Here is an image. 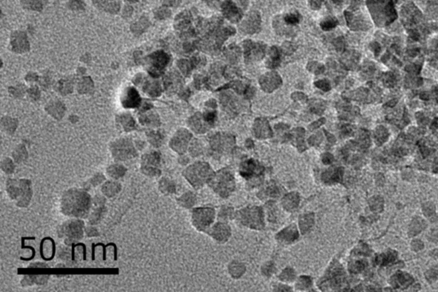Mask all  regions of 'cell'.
<instances>
[{
  "label": "cell",
  "mask_w": 438,
  "mask_h": 292,
  "mask_svg": "<svg viewBox=\"0 0 438 292\" xmlns=\"http://www.w3.org/2000/svg\"><path fill=\"white\" fill-rule=\"evenodd\" d=\"M18 122L16 118H11V117H3L1 119V126L5 132L7 134H13L17 129Z\"/></svg>",
  "instance_id": "obj_19"
},
{
  "label": "cell",
  "mask_w": 438,
  "mask_h": 292,
  "mask_svg": "<svg viewBox=\"0 0 438 292\" xmlns=\"http://www.w3.org/2000/svg\"><path fill=\"white\" fill-rule=\"evenodd\" d=\"M127 171L128 170L123 164L117 162V163L109 165L106 167V177H109L110 179L118 181L125 176Z\"/></svg>",
  "instance_id": "obj_15"
},
{
  "label": "cell",
  "mask_w": 438,
  "mask_h": 292,
  "mask_svg": "<svg viewBox=\"0 0 438 292\" xmlns=\"http://www.w3.org/2000/svg\"><path fill=\"white\" fill-rule=\"evenodd\" d=\"M424 212L425 215H431L434 214V207L430 204L429 206H424Z\"/></svg>",
  "instance_id": "obj_38"
},
{
  "label": "cell",
  "mask_w": 438,
  "mask_h": 292,
  "mask_svg": "<svg viewBox=\"0 0 438 292\" xmlns=\"http://www.w3.org/2000/svg\"><path fill=\"white\" fill-rule=\"evenodd\" d=\"M46 267H49L47 265L39 263V262L31 265L29 267L31 269L30 273L24 276V278L22 280V285L26 287L34 285V284L37 285L45 284L50 277L49 273L44 271Z\"/></svg>",
  "instance_id": "obj_7"
},
{
  "label": "cell",
  "mask_w": 438,
  "mask_h": 292,
  "mask_svg": "<svg viewBox=\"0 0 438 292\" xmlns=\"http://www.w3.org/2000/svg\"><path fill=\"white\" fill-rule=\"evenodd\" d=\"M309 66H312L310 71L315 72L316 74L322 73L324 70V67L322 65H318V63H310Z\"/></svg>",
  "instance_id": "obj_36"
},
{
  "label": "cell",
  "mask_w": 438,
  "mask_h": 292,
  "mask_svg": "<svg viewBox=\"0 0 438 292\" xmlns=\"http://www.w3.org/2000/svg\"><path fill=\"white\" fill-rule=\"evenodd\" d=\"M193 197L191 194H185L182 197H180L178 199V203L180 205L184 207V208H189L193 205Z\"/></svg>",
  "instance_id": "obj_29"
},
{
  "label": "cell",
  "mask_w": 438,
  "mask_h": 292,
  "mask_svg": "<svg viewBox=\"0 0 438 292\" xmlns=\"http://www.w3.org/2000/svg\"><path fill=\"white\" fill-rule=\"evenodd\" d=\"M85 223L81 219L70 218L58 228V235L64 239L67 246L72 245L83 238L85 235Z\"/></svg>",
  "instance_id": "obj_4"
},
{
  "label": "cell",
  "mask_w": 438,
  "mask_h": 292,
  "mask_svg": "<svg viewBox=\"0 0 438 292\" xmlns=\"http://www.w3.org/2000/svg\"><path fill=\"white\" fill-rule=\"evenodd\" d=\"M134 1H135V0H134Z\"/></svg>",
  "instance_id": "obj_41"
},
{
  "label": "cell",
  "mask_w": 438,
  "mask_h": 292,
  "mask_svg": "<svg viewBox=\"0 0 438 292\" xmlns=\"http://www.w3.org/2000/svg\"><path fill=\"white\" fill-rule=\"evenodd\" d=\"M387 136H388L387 130L384 128L380 127L379 129H377V132H376L377 140L380 141V142H382V141H384L387 139Z\"/></svg>",
  "instance_id": "obj_31"
},
{
  "label": "cell",
  "mask_w": 438,
  "mask_h": 292,
  "mask_svg": "<svg viewBox=\"0 0 438 292\" xmlns=\"http://www.w3.org/2000/svg\"><path fill=\"white\" fill-rule=\"evenodd\" d=\"M430 276V279H432L433 277H435V278H438V269L437 268H434V269L430 270L429 273H427V275Z\"/></svg>",
  "instance_id": "obj_39"
},
{
  "label": "cell",
  "mask_w": 438,
  "mask_h": 292,
  "mask_svg": "<svg viewBox=\"0 0 438 292\" xmlns=\"http://www.w3.org/2000/svg\"><path fill=\"white\" fill-rule=\"evenodd\" d=\"M281 83H282V81H281L279 75L275 73V72H269V73L265 74V76H263L260 79V85H261L263 89L266 90L268 92H271L272 90L279 87Z\"/></svg>",
  "instance_id": "obj_12"
},
{
  "label": "cell",
  "mask_w": 438,
  "mask_h": 292,
  "mask_svg": "<svg viewBox=\"0 0 438 292\" xmlns=\"http://www.w3.org/2000/svg\"><path fill=\"white\" fill-rule=\"evenodd\" d=\"M240 49L236 45H229V47L227 48L225 51V56L227 59H229L230 62H236L238 59L240 58Z\"/></svg>",
  "instance_id": "obj_26"
},
{
  "label": "cell",
  "mask_w": 438,
  "mask_h": 292,
  "mask_svg": "<svg viewBox=\"0 0 438 292\" xmlns=\"http://www.w3.org/2000/svg\"><path fill=\"white\" fill-rule=\"evenodd\" d=\"M139 121L140 124L143 126H147L148 128L155 129L160 125V118H159V114L154 113L153 111H147L140 114L139 117Z\"/></svg>",
  "instance_id": "obj_13"
},
{
  "label": "cell",
  "mask_w": 438,
  "mask_h": 292,
  "mask_svg": "<svg viewBox=\"0 0 438 292\" xmlns=\"http://www.w3.org/2000/svg\"><path fill=\"white\" fill-rule=\"evenodd\" d=\"M336 24H337V22L335 19H328L321 23V27L324 30H329V29L335 28Z\"/></svg>",
  "instance_id": "obj_32"
},
{
  "label": "cell",
  "mask_w": 438,
  "mask_h": 292,
  "mask_svg": "<svg viewBox=\"0 0 438 292\" xmlns=\"http://www.w3.org/2000/svg\"><path fill=\"white\" fill-rule=\"evenodd\" d=\"M168 56L164 53H156L151 57V64L153 67L156 70H160L167 65Z\"/></svg>",
  "instance_id": "obj_22"
},
{
  "label": "cell",
  "mask_w": 438,
  "mask_h": 292,
  "mask_svg": "<svg viewBox=\"0 0 438 292\" xmlns=\"http://www.w3.org/2000/svg\"><path fill=\"white\" fill-rule=\"evenodd\" d=\"M356 62H357V58L355 56V54L347 53V54H344V58H343V63L345 66L348 68H353L356 65L355 64Z\"/></svg>",
  "instance_id": "obj_28"
},
{
  "label": "cell",
  "mask_w": 438,
  "mask_h": 292,
  "mask_svg": "<svg viewBox=\"0 0 438 292\" xmlns=\"http://www.w3.org/2000/svg\"><path fill=\"white\" fill-rule=\"evenodd\" d=\"M117 126L119 127L123 131L129 132L136 127V122L134 118L129 113H122L117 116L116 118Z\"/></svg>",
  "instance_id": "obj_14"
},
{
  "label": "cell",
  "mask_w": 438,
  "mask_h": 292,
  "mask_svg": "<svg viewBox=\"0 0 438 292\" xmlns=\"http://www.w3.org/2000/svg\"><path fill=\"white\" fill-rule=\"evenodd\" d=\"M158 188H159L160 193H162L165 196H169V194H172L175 193L176 185L173 183V181L169 179L168 177H162L159 179Z\"/></svg>",
  "instance_id": "obj_17"
},
{
  "label": "cell",
  "mask_w": 438,
  "mask_h": 292,
  "mask_svg": "<svg viewBox=\"0 0 438 292\" xmlns=\"http://www.w3.org/2000/svg\"><path fill=\"white\" fill-rule=\"evenodd\" d=\"M424 225H425V224L420 219H418V221H414L412 226H411V230H412L413 235L419 233V231L424 228Z\"/></svg>",
  "instance_id": "obj_30"
},
{
  "label": "cell",
  "mask_w": 438,
  "mask_h": 292,
  "mask_svg": "<svg viewBox=\"0 0 438 292\" xmlns=\"http://www.w3.org/2000/svg\"><path fill=\"white\" fill-rule=\"evenodd\" d=\"M85 235L87 237H93V236H99V231L95 226L91 225L90 226H87L85 228Z\"/></svg>",
  "instance_id": "obj_33"
},
{
  "label": "cell",
  "mask_w": 438,
  "mask_h": 292,
  "mask_svg": "<svg viewBox=\"0 0 438 292\" xmlns=\"http://www.w3.org/2000/svg\"><path fill=\"white\" fill-rule=\"evenodd\" d=\"M368 6L374 21L378 25H387L397 17L391 0H369Z\"/></svg>",
  "instance_id": "obj_3"
},
{
  "label": "cell",
  "mask_w": 438,
  "mask_h": 292,
  "mask_svg": "<svg viewBox=\"0 0 438 292\" xmlns=\"http://www.w3.org/2000/svg\"><path fill=\"white\" fill-rule=\"evenodd\" d=\"M285 22L287 24H296V23H298L299 18L296 15H287V17H285Z\"/></svg>",
  "instance_id": "obj_37"
},
{
  "label": "cell",
  "mask_w": 438,
  "mask_h": 292,
  "mask_svg": "<svg viewBox=\"0 0 438 292\" xmlns=\"http://www.w3.org/2000/svg\"><path fill=\"white\" fill-rule=\"evenodd\" d=\"M161 155L152 150L142 155L140 160V171L145 177L158 178L161 176Z\"/></svg>",
  "instance_id": "obj_6"
},
{
  "label": "cell",
  "mask_w": 438,
  "mask_h": 292,
  "mask_svg": "<svg viewBox=\"0 0 438 292\" xmlns=\"http://www.w3.org/2000/svg\"><path fill=\"white\" fill-rule=\"evenodd\" d=\"M45 111L53 118L61 119L64 118L65 114V105L63 104V102H58V101L51 102L46 105Z\"/></svg>",
  "instance_id": "obj_16"
},
{
  "label": "cell",
  "mask_w": 438,
  "mask_h": 292,
  "mask_svg": "<svg viewBox=\"0 0 438 292\" xmlns=\"http://www.w3.org/2000/svg\"><path fill=\"white\" fill-rule=\"evenodd\" d=\"M93 204L87 191L78 188H69L60 198V211L72 219H86L89 216Z\"/></svg>",
  "instance_id": "obj_1"
},
{
  "label": "cell",
  "mask_w": 438,
  "mask_h": 292,
  "mask_svg": "<svg viewBox=\"0 0 438 292\" xmlns=\"http://www.w3.org/2000/svg\"><path fill=\"white\" fill-rule=\"evenodd\" d=\"M138 149L131 139L119 138L110 144V152L117 162H126L134 160L138 155Z\"/></svg>",
  "instance_id": "obj_5"
},
{
  "label": "cell",
  "mask_w": 438,
  "mask_h": 292,
  "mask_svg": "<svg viewBox=\"0 0 438 292\" xmlns=\"http://www.w3.org/2000/svg\"><path fill=\"white\" fill-rule=\"evenodd\" d=\"M122 190V184L117 180H106L101 185V193L104 197L108 199H112L120 194Z\"/></svg>",
  "instance_id": "obj_11"
},
{
  "label": "cell",
  "mask_w": 438,
  "mask_h": 292,
  "mask_svg": "<svg viewBox=\"0 0 438 292\" xmlns=\"http://www.w3.org/2000/svg\"><path fill=\"white\" fill-rule=\"evenodd\" d=\"M98 207L94 210L91 212L89 214L88 222L90 225H95L101 222V219H103L104 215L106 214V209L105 205H97Z\"/></svg>",
  "instance_id": "obj_18"
},
{
  "label": "cell",
  "mask_w": 438,
  "mask_h": 292,
  "mask_svg": "<svg viewBox=\"0 0 438 292\" xmlns=\"http://www.w3.org/2000/svg\"><path fill=\"white\" fill-rule=\"evenodd\" d=\"M28 154L25 146L21 144L16 148L12 152V159L16 164H22L28 160Z\"/></svg>",
  "instance_id": "obj_20"
},
{
  "label": "cell",
  "mask_w": 438,
  "mask_h": 292,
  "mask_svg": "<svg viewBox=\"0 0 438 292\" xmlns=\"http://www.w3.org/2000/svg\"><path fill=\"white\" fill-rule=\"evenodd\" d=\"M315 86L318 88H320V89L323 90V91H329L330 89V85H329V82L326 80H320V81H318V82H315Z\"/></svg>",
  "instance_id": "obj_34"
},
{
  "label": "cell",
  "mask_w": 438,
  "mask_h": 292,
  "mask_svg": "<svg viewBox=\"0 0 438 292\" xmlns=\"http://www.w3.org/2000/svg\"><path fill=\"white\" fill-rule=\"evenodd\" d=\"M147 138L148 142L154 148H159L162 145L163 140H164V136L161 131L156 129H151L149 132L147 133Z\"/></svg>",
  "instance_id": "obj_21"
},
{
  "label": "cell",
  "mask_w": 438,
  "mask_h": 292,
  "mask_svg": "<svg viewBox=\"0 0 438 292\" xmlns=\"http://www.w3.org/2000/svg\"><path fill=\"white\" fill-rule=\"evenodd\" d=\"M280 64V51L276 47L271 48L270 52V59L267 62V66L271 69L277 67Z\"/></svg>",
  "instance_id": "obj_25"
},
{
  "label": "cell",
  "mask_w": 438,
  "mask_h": 292,
  "mask_svg": "<svg viewBox=\"0 0 438 292\" xmlns=\"http://www.w3.org/2000/svg\"><path fill=\"white\" fill-rule=\"evenodd\" d=\"M106 181V175L103 174L101 172H98V173H95L92 177H90L88 183L91 184L92 187H98V186L102 185Z\"/></svg>",
  "instance_id": "obj_27"
},
{
  "label": "cell",
  "mask_w": 438,
  "mask_h": 292,
  "mask_svg": "<svg viewBox=\"0 0 438 292\" xmlns=\"http://www.w3.org/2000/svg\"><path fill=\"white\" fill-rule=\"evenodd\" d=\"M1 170L6 175H12L16 170V162L13 159L6 157L1 161Z\"/></svg>",
  "instance_id": "obj_24"
},
{
  "label": "cell",
  "mask_w": 438,
  "mask_h": 292,
  "mask_svg": "<svg viewBox=\"0 0 438 292\" xmlns=\"http://www.w3.org/2000/svg\"><path fill=\"white\" fill-rule=\"evenodd\" d=\"M412 278L407 273H397V275L394 276L392 278V283L395 286L408 287L412 283Z\"/></svg>",
  "instance_id": "obj_23"
},
{
  "label": "cell",
  "mask_w": 438,
  "mask_h": 292,
  "mask_svg": "<svg viewBox=\"0 0 438 292\" xmlns=\"http://www.w3.org/2000/svg\"><path fill=\"white\" fill-rule=\"evenodd\" d=\"M121 103L126 109H133L140 107L141 98L135 88L128 87L123 92V96L121 98Z\"/></svg>",
  "instance_id": "obj_10"
},
{
  "label": "cell",
  "mask_w": 438,
  "mask_h": 292,
  "mask_svg": "<svg viewBox=\"0 0 438 292\" xmlns=\"http://www.w3.org/2000/svg\"><path fill=\"white\" fill-rule=\"evenodd\" d=\"M6 194L18 208H28L34 194L33 186L28 178H10L6 181Z\"/></svg>",
  "instance_id": "obj_2"
},
{
  "label": "cell",
  "mask_w": 438,
  "mask_h": 292,
  "mask_svg": "<svg viewBox=\"0 0 438 292\" xmlns=\"http://www.w3.org/2000/svg\"><path fill=\"white\" fill-rule=\"evenodd\" d=\"M190 138L191 135L186 129H179L174 135L173 137L170 139V149H173L175 152L179 154L184 153L189 142Z\"/></svg>",
  "instance_id": "obj_8"
},
{
  "label": "cell",
  "mask_w": 438,
  "mask_h": 292,
  "mask_svg": "<svg viewBox=\"0 0 438 292\" xmlns=\"http://www.w3.org/2000/svg\"><path fill=\"white\" fill-rule=\"evenodd\" d=\"M225 12L227 13V17L230 18V19H237L238 17H239V15H238L237 11L235 10V8L234 7H232V6H228L227 7L226 10H225Z\"/></svg>",
  "instance_id": "obj_35"
},
{
  "label": "cell",
  "mask_w": 438,
  "mask_h": 292,
  "mask_svg": "<svg viewBox=\"0 0 438 292\" xmlns=\"http://www.w3.org/2000/svg\"><path fill=\"white\" fill-rule=\"evenodd\" d=\"M265 45L260 43L246 41L244 44V56L248 63L258 61L265 56Z\"/></svg>",
  "instance_id": "obj_9"
},
{
  "label": "cell",
  "mask_w": 438,
  "mask_h": 292,
  "mask_svg": "<svg viewBox=\"0 0 438 292\" xmlns=\"http://www.w3.org/2000/svg\"><path fill=\"white\" fill-rule=\"evenodd\" d=\"M204 118L205 120L207 121V122H212L215 118V114L212 113H207Z\"/></svg>",
  "instance_id": "obj_40"
}]
</instances>
